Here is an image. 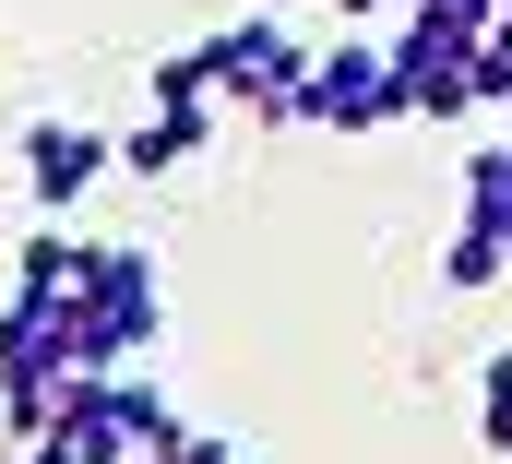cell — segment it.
<instances>
[{"instance_id":"obj_9","label":"cell","mask_w":512,"mask_h":464,"mask_svg":"<svg viewBox=\"0 0 512 464\" xmlns=\"http://www.w3.org/2000/svg\"><path fill=\"white\" fill-rule=\"evenodd\" d=\"M477 441H489V453L512 464V346L489 357V369H477Z\"/></svg>"},{"instance_id":"obj_8","label":"cell","mask_w":512,"mask_h":464,"mask_svg":"<svg viewBox=\"0 0 512 464\" xmlns=\"http://www.w3.org/2000/svg\"><path fill=\"white\" fill-rule=\"evenodd\" d=\"M84 262H96V238L36 227V238H24V262H12V286H24V298H72V286H84Z\"/></svg>"},{"instance_id":"obj_10","label":"cell","mask_w":512,"mask_h":464,"mask_svg":"<svg viewBox=\"0 0 512 464\" xmlns=\"http://www.w3.org/2000/svg\"><path fill=\"white\" fill-rule=\"evenodd\" d=\"M477 96L512 108V12H489V48H477Z\"/></svg>"},{"instance_id":"obj_7","label":"cell","mask_w":512,"mask_h":464,"mask_svg":"<svg viewBox=\"0 0 512 464\" xmlns=\"http://www.w3.org/2000/svg\"><path fill=\"white\" fill-rule=\"evenodd\" d=\"M465 227L489 238V250H501V274H512V131L465 167Z\"/></svg>"},{"instance_id":"obj_6","label":"cell","mask_w":512,"mask_h":464,"mask_svg":"<svg viewBox=\"0 0 512 464\" xmlns=\"http://www.w3.org/2000/svg\"><path fill=\"white\" fill-rule=\"evenodd\" d=\"M215 131H227L215 96H155V119H131V131H120V167H131V179H179Z\"/></svg>"},{"instance_id":"obj_1","label":"cell","mask_w":512,"mask_h":464,"mask_svg":"<svg viewBox=\"0 0 512 464\" xmlns=\"http://www.w3.org/2000/svg\"><path fill=\"white\" fill-rule=\"evenodd\" d=\"M155 322H167L155 262H143L131 238H96V262H84V286H72V357H84V369H131V357L155 346Z\"/></svg>"},{"instance_id":"obj_12","label":"cell","mask_w":512,"mask_h":464,"mask_svg":"<svg viewBox=\"0 0 512 464\" xmlns=\"http://www.w3.org/2000/svg\"><path fill=\"white\" fill-rule=\"evenodd\" d=\"M489 12H512V0H489Z\"/></svg>"},{"instance_id":"obj_3","label":"cell","mask_w":512,"mask_h":464,"mask_svg":"<svg viewBox=\"0 0 512 464\" xmlns=\"http://www.w3.org/2000/svg\"><path fill=\"white\" fill-rule=\"evenodd\" d=\"M179 417H167V393L143 381V369H72V393H60V441L84 464H131L143 441H167Z\"/></svg>"},{"instance_id":"obj_5","label":"cell","mask_w":512,"mask_h":464,"mask_svg":"<svg viewBox=\"0 0 512 464\" xmlns=\"http://www.w3.org/2000/svg\"><path fill=\"white\" fill-rule=\"evenodd\" d=\"M120 167V143L108 131H84V119H24V191L60 215V203H84L96 179Z\"/></svg>"},{"instance_id":"obj_4","label":"cell","mask_w":512,"mask_h":464,"mask_svg":"<svg viewBox=\"0 0 512 464\" xmlns=\"http://www.w3.org/2000/svg\"><path fill=\"white\" fill-rule=\"evenodd\" d=\"M298 119H310V131H393V119H405V96H393V48H370V36L322 48L310 84H298Z\"/></svg>"},{"instance_id":"obj_11","label":"cell","mask_w":512,"mask_h":464,"mask_svg":"<svg viewBox=\"0 0 512 464\" xmlns=\"http://www.w3.org/2000/svg\"><path fill=\"white\" fill-rule=\"evenodd\" d=\"M0 464H84V453H72L60 429H36V441H12V453H0Z\"/></svg>"},{"instance_id":"obj_2","label":"cell","mask_w":512,"mask_h":464,"mask_svg":"<svg viewBox=\"0 0 512 464\" xmlns=\"http://www.w3.org/2000/svg\"><path fill=\"white\" fill-rule=\"evenodd\" d=\"M203 84H215V108L286 131L298 119V84H310V48L286 24H227V36H203Z\"/></svg>"}]
</instances>
